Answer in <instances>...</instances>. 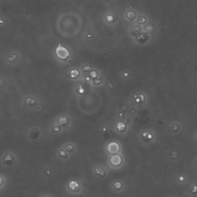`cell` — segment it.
<instances>
[{
    "label": "cell",
    "mask_w": 197,
    "mask_h": 197,
    "mask_svg": "<svg viewBox=\"0 0 197 197\" xmlns=\"http://www.w3.org/2000/svg\"><path fill=\"white\" fill-rule=\"evenodd\" d=\"M110 162L114 166H118L120 165L122 162V159L120 156L119 155H114L111 157Z\"/></svg>",
    "instance_id": "3"
},
{
    "label": "cell",
    "mask_w": 197,
    "mask_h": 197,
    "mask_svg": "<svg viewBox=\"0 0 197 197\" xmlns=\"http://www.w3.org/2000/svg\"><path fill=\"white\" fill-rule=\"evenodd\" d=\"M68 123V119L66 116H61L59 119L58 120V124L60 126H65V125H67Z\"/></svg>",
    "instance_id": "4"
},
{
    "label": "cell",
    "mask_w": 197,
    "mask_h": 197,
    "mask_svg": "<svg viewBox=\"0 0 197 197\" xmlns=\"http://www.w3.org/2000/svg\"><path fill=\"white\" fill-rule=\"evenodd\" d=\"M79 71L77 70H73L71 71V76L73 78H75L74 75H76V77H77L78 76H79Z\"/></svg>",
    "instance_id": "5"
},
{
    "label": "cell",
    "mask_w": 197,
    "mask_h": 197,
    "mask_svg": "<svg viewBox=\"0 0 197 197\" xmlns=\"http://www.w3.org/2000/svg\"><path fill=\"white\" fill-rule=\"evenodd\" d=\"M55 53L58 58L61 60L67 59L69 55V53L67 48L62 46L60 43L55 50Z\"/></svg>",
    "instance_id": "1"
},
{
    "label": "cell",
    "mask_w": 197,
    "mask_h": 197,
    "mask_svg": "<svg viewBox=\"0 0 197 197\" xmlns=\"http://www.w3.org/2000/svg\"><path fill=\"white\" fill-rule=\"evenodd\" d=\"M107 149L108 152L111 153H116L119 151L120 147L117 143L111 142L108 145Z\"/></svg>",
    "instance_id": "2"
},
{
    "label": "cell",
    "mask_w": 197,
    "mask_h": 197,
    "mask_svg": "<svg viewBox=\"0 0 197 197\" xmlns=\"http://www.w3.org/2000/svg\"><path fill=\"white\" fill-rule=\"evenodd\" d=\"M2 183V178H1V177H0V185H1V184Z\"/></svg>",
    "instance_id": "6"
}]
</instances>
